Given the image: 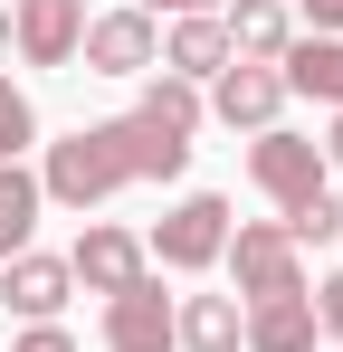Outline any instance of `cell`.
Instances as JSON below:
<instances>
[{
  "label": "cell",
  "mask_w": 343,
  "mask_h": 352,
  "mask_svg": "<svg viewBox=\"0 0 343 352\" xmlns=\"http://www.w3.org/2000/svg\"><path fill=\"white\" fill-rule=\"evenodd\" d=\"M191 133H200V86H181L153 67V86H143V105L114 124H76L67 143H48V162H39V190L67 200V210H96L114 200L124 181H172L191 162Z\"/></svg>",
  "instance_id": "obj_1"
},
{
  "label": "cell",
  "mask_w": 343,
  "mask_h": 352,
  "mask_svg": "<svg viewBox=\"0 0 343 352\" xmlns=\"http://www.w3.org/2000/svg\"><path fill=\"white\" fill-rule=\"evenodd\" d=\"M220 257L238 267V295H248V305H277V295H305V257H295V238H286V219H238Z\"/></svg>",
  "instance_id": "obj_2"
},
{
  "label": "cell",
  "mask_w": 343,
  "mask_h": 352,
  "mask_svg": "<svg viewBox=\"0 0 343 352\" xmlns=\"http://www.w3.org/2000/svg\"><path fill=\"white\" fill-rule=\"evenodd\" d=\"M324 172H334V162H324V143H305V133H286V124H267V133L248 143V181L277 200L286 219H295L305 200H324Z\"/></svg>",
  "instance_id": "obj_3"
},
{
  "label": "cell",
  "mask_w": 343,
  "mask_h": 352,
  "mask_svg": "<svg viewBox=\"0 0 343 352\" xmlns=\"http://www.w3.org/2000/svg\"><path fill=\"white\" fill-rule=\"evenodd\" d=\"M220 248H229V200H220V190H191V200H172V210H163V229L143 238V257H163L172 276H200V267H220Z\"/></svg>",
  "instance_id": "obj_4"
},
{
  "label": "cell",
  "mask_w": 343,
  "mask_h": 352,
  "mask_svg": "<svg viewBox=\"0 0 343 352\" xmlns=\"http://www.w3.org/2000/svg\"><path fill=\"white\" fill-rule=\"evenodd\" d=\"M76 58H86V76H153V58H163V29H153V10H105V19H86V38H76Z\"/></svg>",
  "instance_id": "obj_5"
},
{
  "label": "cell",
  "mask_w": 343,
  "mask_h": 352,
  "mask_svg": "<svg viewBox=\"0 0 343 352\" xmlns=\"http://www.w3.org/2000/svg\"><path fill=\"white\" fill-rule=\"evenodd\" d=\"M67 276L86 295H134L143 276H153V257H143V238L134 229H86L76 238V257H67Z\"/></svg>",
  "instance_id": "obj_6"
},
{
  "label": "cell",
  "mask_w": 343,
  "mask_h": 352,
  "mask_svg": "<svg viewBox=\"0 0 343 352\" xmlns=\"http://www.w3.org/2000/svg\"><path fill=\"white\" fill-rule=\"evenodd\" d=\"M76 38H86V0H19L10 10V48L29 67H67Z\"/></svg>",
  "instance_id": "obj_7"
},
{
  "label": "cell",
  "mask_w": 343,
  "mask_h": 352,
  "mask_svg": "<svg viewBox=\"0 0 343 352\" xmlns=\"http://www.w3.org/2000/svg\"><path fill=\"white\" fill-rule=\"evenodd\" d=\"M277 105H286V76H277V67H238V58H229L220 76H210V115H220L229 133H238V124H248V133H267Z\"/></svg>",
  "instance_id": "obj_8"
},
{
  "label": "cell",
  "mask_w": 343,
  "mask_h": 352,
  "mask_svg": "<svg viewBox=\"0 0 343 352\" xmlns=\"http://www.w3.org/2000/svg\"><path fill=\"white\" fill-rule=\"evenodd\" d=\"M105 352H172V295L143 276L134 295H105Z\"/></svg>",
  "instance_id": "obj_9"
},
{
  "label": "cell",
  "mask_w": 343,
  "mask_h": 352,
  "mask_svg": "<svg viewBox=\"0 0 343 352\" xmlns=\"http://www.w3.org/2000/svg\"><path fill=\"white\" fill-rule=\"evenodd\" d=\"M67 257H39V248H19V257H0V305L10 314H29V324H57V305H67Z\"/></svg>",
  "instance_id": "obj_10"
},
{
  "label": "cell",
  "mask_w": 343,
  "mask_h": 352,
  "mask_svg": "<svg viewBox=\"0 0 343 352\" xmlns=\"http://www.w3.org/2000/svg\"><path fill=\"white\" fill-rule=\"evenodd\" d=\"M220 29H229V58H238V67H277V58H286V38H295L286 0H229Z\"/></svg>",
  "instance_id": "obj_11"
},
{
  "label": "cell",
  "mask_w": 343,
  "mask_h": 352,
  "mask_svg": "<svg viewBox=\"0 0 343 352\" xmlns=\"http://www.w3.org/2000/svg\"><path fill=\"white\" fill-rule=\"evenodd\" d=\"M315 286L305 295H277V305H248V324H238V343L248 352H315Z\"/></svg>",
  "instance_id": "obj_12"
},
{
  "label": "cell",
  "mask_w": 343,
  "mask_h": 352,
  "mask_svg": "<svg viewBox=\"0 0 343 352\" xmlns=\"http://www.w3.org/2000/svg\"><path fill=\"white\" fill-rule=\"evenodd\" d=\"M163 76H181V86H200V76H220L229 67V29H220V10H200V19H172V38H163Z\"/></svg>",
  "instance_id": "obj_13"
},
{
  "label": "cell",
  "mask_w": 343,
  "mask_h": 352,
  "mask_svg": "<svg viewBox=\"0 0 343 352\" xmlns=\"http://www.w3.org/2000/svg\"><path fill=\"white\" fill-rule=\"evenodd\" d=\"M277 76H286V96H315L343 115V38H286Z\"/></svg>",
  "instance_id": "obj_14"
},
{
  "label": "cell",
  "mask_w": 343,
  "mask_h": 352,
  "mask_svg": "<svg viewBox=\"0 0 343 352\" xmlns=\"http://www.w3.org/2000/svg\"><path fill=\"white\" fill-rule=\"evenodd\" d=\"M238 295H191V305H172V343L181 352H238Z\"/></svg>",
  "instance_id": "obj_15"
},
{
  "label": "cell",
  "mask_w": 343,
  "mask_h": 352,
  "mask_svg": "<svg viewBox=\"0 0 343 352\" xmlns=\"http://www.w3.org/2000/svg\"><path fill=\"white\" fill-rule=\"evenodd\" d=\"M39 210H48V190H39V172H29V162H0V257H19V248H29V229H39Z\"/></svg>",
  "instance_id": "obj_16"
},
{
  "label": "cell",
  "mask_w": 343,
  "mask_h": 352,
  "mask_svg": "<svg viewBox=\"0 0 343 352\" xmlns=\"http://www.w3.org/2000/svg\"><path fill=\"white\" fill-rule=\"evenodd\" d=\"M29 143H39V105H29V96L0 76V162H19Z\"/></svg>",
  "instance_id": "obj_17"
},
{
  "label": "cell",
  "mask_w": 343,
  "mask_h": 352,
  "mask_svg": "<svg viewBox=\"0 0 343 352\" xmlns=\"http://www.w3.org/2000/svg\"><path fill=\"white\" fill-rule=\"evenodd\" d=\"M286 238H295V248H305V238H343V210H334V190H324V200H305V210L286 219Z\"/></svg>",
  "instance_id": "obj_18"
},
{
  "label": "cell",
  "mask_w": 343,
  "mask_h": 352,
  "mask_svg": "<svg viewBox=\"0 0 343 352\" xmlns=\"http://www.w3.org/2000/svg\"><path fill=\"white\" fill-rule=\"evenodd\" d=\"M315 324L343 343V276H324V286H315Z\"/></svg>",
  "instance_id": "obj_19"
},
{
  "label": "cell",
  "mask_w": 343,
  "mask_h": 352,
  "mask_svg": "<svg viewBox=\"0 0 343 352\" xmlns=\"http://www.w3.org/2000/svg\"><path fill=\"white\" fill-rule=\"evenodd\" d=\"M10 352H76V343H67L57 324H29V333H19V343H10Z\"/></svg>",
  "instance_id": "obj_20"
},
{
  "label": "cell",
  "mask_w": 343,
  "mask_h": 352,
  "mask_svg": "<svg viewBox=\"0 0 343 352\" xmlns=\"http://www.w3.org/2000/svg\"><path fill=\"white\" fill-rule=\"evenodd\" d=\"M305 19H315V38H343V0H305Z\"/></svg>",
  "instance_id": "obj_21"
},
{
  "label": "cell",
  "mask_w": 343,
  "mask_h": 352,
  "mask_svg": "<svg viewBox=\"0 0 343 352\" xmlns=\"http://www.w3.org/2000/svg\"><path fill=\"white\" fill-rule=\"evenodd\" d=\"M134 10H172V19H200V10H220V0H134Z\"/></svg>",
  "instance_id": "obj_22"
},
{
  "label": "cell",
  "mask_w": 343,
  "mask_h": 352,
  "mask_svg": "<svg viewBox=\"0 0 343 352\" xmlns=\"http://www.w3.org/2000/svg\"><path fill=\"white\" fill-rule=\"evenodd\" d=\"M324 162H343V115H334V143H324Z\"/></svg>",
  "instance_id": "obj_23"
},
{
  "label": "cell",
  "mask_w": 343,
  "mask_h": 352,
  "mask_svg": "<svg viewBox=\"0 0 343 352\" xmlns=\"http://www.w3.org/2000/svg\"><path fill=\"white\" fill-rule=\"evenodd\" d=\"M0 58H10V10H0Z\"/></svg>",
  "instance_id": "obj_24"
}]
</instances>
